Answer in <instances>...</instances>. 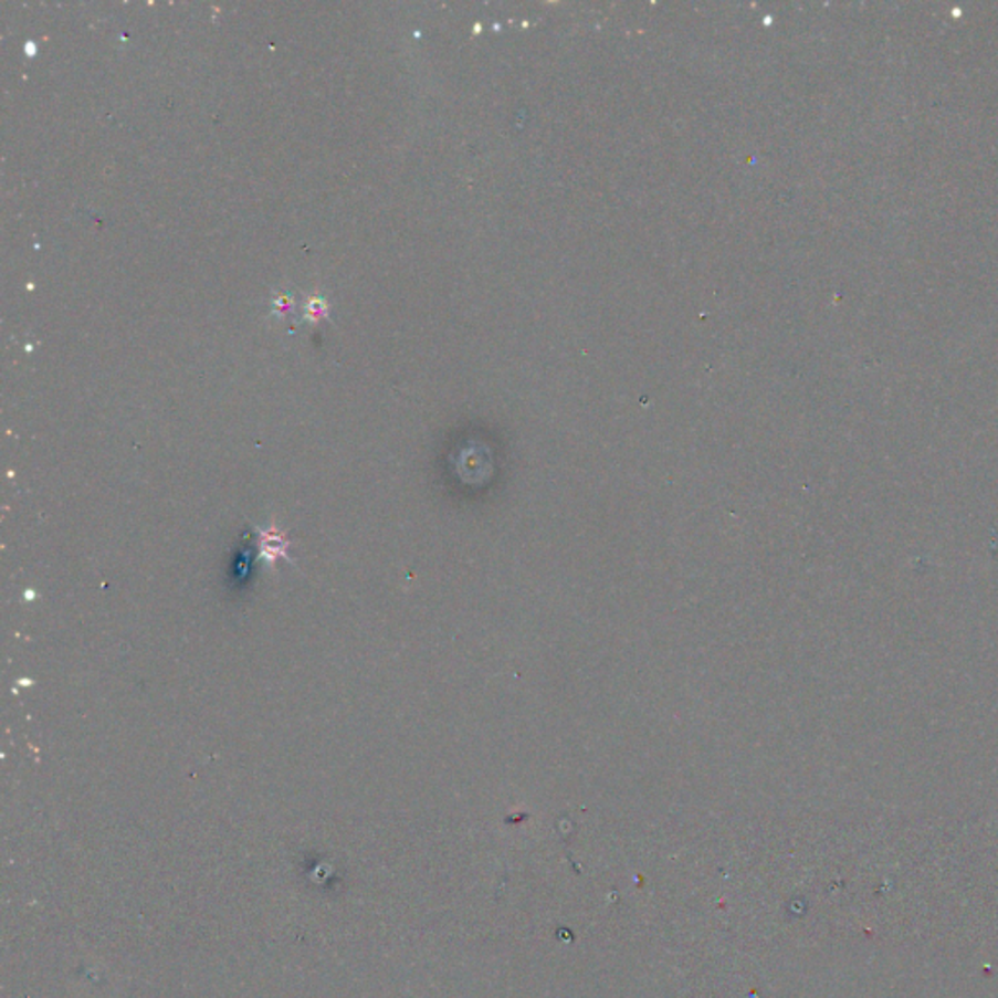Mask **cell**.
I'll use <instances>...</instances> for the list:
<instances>
[{
    "mask_svg": "<svg viewBox=\"0 0 998 998\" xmlns=\"http://www.w3.org/2000/svg\"><path fill=\"white\" fill-rule=\"evenodd\" d=\"M285 540L281 537L264 535V554L267 556H283L285 554Z\"/></svg>",
    "mask_w": 998,
    "mask_h": 998,
    "instance_id": "obj_1",
    "label": "cell"
}]
</instances>
